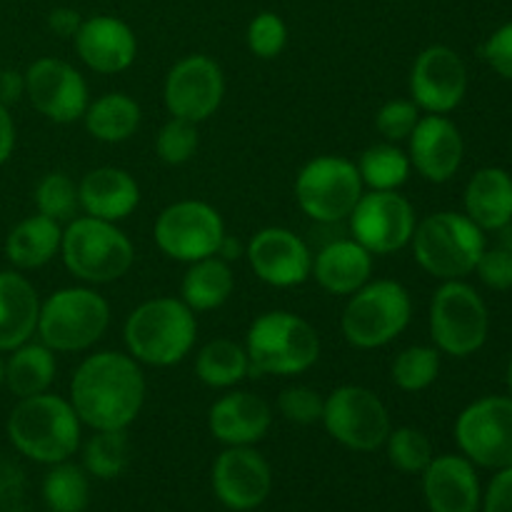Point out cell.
I'll use <instances>...</instances> for the list:
<instances>
[{
	"mask_svg": "<svg viewBox=\"0 0 512 512\" xmlns=\"http://www.w3.org/2000/svg\"><path fill=\"white\" fill-rule=\"evenodd\" d=\"M60 258L78 280L105 285L120 280L135 260V248L128 235L108 220L73 218L63 230Z\"/></svg>",
	"mask_w": 512,
	"mask_h": 512,
	"instance_id": "6",
	"label": "cell"
},
{
	"mask_svg": "<svg viewBox=\"0 0 512 512\" xmlns=\"http://www.w3.org/2000/svg\"><path fill=\"white\" fill-rule=\"evenodd\" d=\"M78 198L80 210L90 218L120 223L140 205V185L128 170L105 165L83 175L78 183Z\"/></svg>",
	"mask_w": 512,
	"mask_h": 512,
	"instance_id": "24",
	"label": "cell"
},
{
	"mask_svg": "<svg viewBox=\"0 0 512 512\" xmlns=\"http://www.w3.org/2000/svg\"><path fill=\"white\" fill-rule=\"evenodd\" d=\"M423 110L413 103V100H388L383 108L375 115V128L383 135L385 143H400V140H408L410 133L415 130L418 120L423 118Z\"/></svg>",
	"mask_w": 512,
	"mask_h": 512,
	"instance_id": "41",
	"label": "cell"
},
{
	"mask_svg": "<svg viewBox=\"0 0 512 512\" xmlns=\"http://www.w3.org/2000/svg\"><path fill=\"white\" fill-rule=\"evenodd\" d=\"M80 430L83 423L70 400L53 393L18 400L8 415V438L13 448L43 465L73 458L80 448Z\"/></svg>",
	"mask_w": 512,
	"mask_h": 512,
	"instance_id": "2",
	"label": "cell"
},
{
	"mask_svg": "<svg viewBox=\"0 0 512 512\" xmlns=\"http://www.w3.org/2000/svg\"><path fill=\"white\" fill-rule=\"evenodd\" d=\"M73 40L80 60L100 75L123 73L138 55V38L133 28L115 15L85 18Z\"/></svg>",
	"mask_w": 512,
	"mask_h": 512,
	"instance_id": "21",
	"label": "cell"
},
{
	"mask_svg": "<svg viewBox=\"0 0 512 512\" xmlns=\"http://www.w3.org/2000/svg\"><path fill=\"white\" fill-rule=\"evenodd\" d=\"M25 95V73L18 70H0V103H18Z\"/></svg>",
	"mask_w": 512,
	"mask_h": 512,
	"instance_id": "47",
	"label": "cell"
},
{
	"mask_svg": "<svg viewBox=\"0 0 512 512\" xmlns=\"http://www.w3.org/2000/svg\"><path fill=\"white\" fill-rule=\"evenodd\" d=\"M153 235L160 253L190 265L218 253L225 238V223L210 203L178 200L158 215Z\"/></svg>",
	"mask_w": 512,
	"mask_h": 512,
	"instance_id": "13",
	"label": "cell"
},
{
	"mask_svg": "<svg viewBox=\"0 0 512 512\" xmlns=\"http://www.w3.org/2000/svg\"><path fill=\"white\" fill-rule=\"evenodd\" d=\"M325 398L318 390L308 385H293L285 388L278 398V410L288 423L293 425H313L323 418Z\"/></svg>",
	"mask_w": 512,
	"mask_h": 512,
	"instance_id": "42",
	"label": "cell"
},
{
	"mask_svg": "<svg viewBox=\"0 0 512 512\" xmlns=\"http://www.w3.org/2000/svg\"><path fill=\"white\" fill-rule=\"evenodd\" d=\"M5 385V360L0 358V388Z\"/></svg>",
	"mask_w": 512,
	"mask_h": 512,
	"instance_id": "50",
	"label": "cell"
},
{
	"mask_svg": "<svg viewBox=\"0 0 512 512\" xmlns=\"http://www.w3.org/2000/svg\"><path fill=\"white\" fill-rule=\"evenodd\" d=\"M468 93L465 60L448 45H430L410 70V100L428 115H448Z\"/></svg>",
	"mask_w": 512,
	"mask_h": 512,
	"instance_id": "17",
	"label": "cell"
},
{
	"mask_svg": "<svg viewBox=\"0 0 512 512\" xmlns=\"http://www.w3.org/2000/svg\"><path fill=\"white\" fill-rule=\"evenodd\" d=\"M413 298L398 280H368L350 295L340 318L345 340L353 348L375 350L393 343L410 325Z\"/></svg>",
	"mask_w": 512,
	"mask_h": 512,
	"instance_id": "7",
	"label": "cell"
},
{
	"mask_svg": "<svg viewBox=\"0 0 512 512\" xmlns=\"http://www.w3.org/2000/svg\"><path fill=\"white\" fill-rule=\"evenodd\" d=\"M250 375H300L320 358V335L313 325L288 310H268L250 323L245 335Z\"/></svg>",
	"mask_w": 512,
	"mask_h": 512,
	"instance_id": "3",
	"label": "cell"
},
{
	"mask_svg": "<svg viewBox=\"0 0 512 512\" xmlns=\"http://www.w3.org/2000/svg\"><path fill=\"white\" fill-rule=\"evenodd\" d=\"M145 375L128 353L88 355L70 380V405L93 430H128L145 403Z\"/></svg>",
	"mask_w": 512,
	"mask_h": 512,
	"instance_id": "1",
	"label": "cell"
},
{
	"mask_svg": "<svg viewBox=\"0 0 512 512\" xmlns=\"http://www.w3.org/2000/svg\"><path fill=\"white\" fill-rule=\"evenodd\" d=\"M410 165L428 183H448L465 158V140L448 115H423L410 133Z\"/></svg>",
	"mask_w": 512,
	"mask_h": 512,
	"instance_id": "20",
	"label": "cell"
},
{
	"mask_svg": "<svg viewBox=\"0 0 512 512\" xmlns=\"http://www.w3.org/2000/svg\"><path fill=\"white\" fill-rule=\"evenodd\" d=\"M385 453H388L390 465L400 473L420 475L430 465L433 455V445H430L428 435L418 428H395L390 430L388 440H385Z\"/></svg>",
	"mask_w": 512,
	"mask_h": 512,
	"instance_id": "38",
	"label": "cell"
},
{
	"mask_svg": "<svg viewBox=\"0 0 512 512\" xmlns=\"http://www.w3.org/2000/svg\"><path fill=\"white\" fill-rule=\"evenodd\" d=\"M143 120L138 100L128 93H105L98 100L88 103L83 115L85 130L100 143H125L133 138Z\"/></svg>",
	"mask_w": 512,
	"mask_h": 512,
	"instance_id": "31",
	"label": "cell"
},
{
	"mask_svg": "<svg viewBox=\"0 0 512 512\" xmlns=\"http://www.w3.org/2000/svg\"><path fill=\"white\" fill-rule=\"evenodd\" d=\"M80 23H83L80 13L75 8H68V5H60V8L50 10L48 15V28L60 38H75Z\"/></svg>",
	"mask_w": 512,
	"mask_h": 512,
	"instance_id": "46",
	"label": "cell"
},
{
	"mask_svg": "<svg viewBox=\"0 0 512 512\" xmlns=\"http://www.w3.org/2000/svg\"><path fill=\"white\" fill-rule=\"evenodd\" d=\"M485 63L500 75V78L512 80V23L500 25L493 35L480 48Z\"/></svg>",
	"mask_w": 512,
	"mask_h": 512,
	"instance_id": "44",
	"label": "cell"
},
{
	"mask_svg": "<svg viewBox=\"0 0 512 512\" xmlns=\"http://www.w3.org/2000/svg\"><path fill=\"white\" fill-rule=\"evenodd\" d=\"M373 275V253L363 248L358 240L343 238L325 245L313 255V275L323 290L330 295H353L363 288Z\"/></svg>",
	"mask_w": 512,
	"mask_h": 512,
	"instance_id": "26",
	"label": "cell"
},
{
	"mask_svg": "<svg viewBox=\"0 0 512 512\" xmlns=\"http://www.w3.org/2000/svg\"><path fill=\"white\" fill-rule=\"evenodd\" d=\"M465 215L480 230H500L512 223V175L503 168H480L465 188Z\"/></svg>",
	"mask_w": 512,
	"mask_h": 512,
	"instance_id": "27",
	"label": "cell"
},
{
	"mask_svg": "<svg viewBox=\"0 0 512 512\" xmlns=\"http://www.w3.org/2000/svg\"><path fill=\"white\" fill-rule=\"evenodd\" d=\"M215 255H218L220 260H225V263H233V260L243 258V255H245V248H243V245L238 243V240L233 238V235H228V233H225L223 243H220L218 253H215Z\"/></svg>",
	"mask_w": 512,
	"mask_h": 512,
	"instance_id": "49",
	"label": "cell"
},
{
	"mask_svg": "<svg viewBox=\"0 0 512 512\" xmlns=\"http://www.w3.org/2000/svg\"><path fill=\"white\" fill-rule=\"evenodd\" d=\"M223 98V68L208 55H185L165 75L163 100L170 118H183L198 125L218 113Z\"/></svg>",
	"mask_w": 512,
	"mask_h": 512,
	"instance_id": "15",
	"label": "cell"
},
{
	"mask_svg": "<svg viewBox=\"0 0 512 512\" xmlns=\"http://www.w3.org/2000/svg\"><path fill=\"white\" fill-rule=\"evenodd\" d=\"M455 440L465 458L488 470L512 465V398L488 395L470 403L455 420Z\"/></svg>",
	"mask_w": 512,
	"mask_h": 512,
	"instance_id": "12",
	"label": "cell"
},
{
	"mask_svg": "<svg viewBox=\"0 0 512 512\" xmlns=\"http://www.w3.org/2000/svg\"><path fill=\"white\" fill-rule=\"evenodd\" d=\"M40 298L18 270L0 273V353L20 348L38 333Z\"/></svg>",
	"mask_w": 512,
	"mask_h": 512,
	"instance_id": "25",
	"label": "cell"
},
{
	"mask_svg": "<svg viewBox=\"0 0 512 512\" xmlns=\"http://www.w3.org/2000/svg\"><path fill=\"white\" fill-rule=\"evenodd\" d=\"M273 410L260 395L248 390H230L210 405L208 428L223 445H255L268 435Z\"/></svg>",
	"mask_w": 512,
	"mask_h": 512,
	"instance_id": "23",
	"label": "cell"
},
{
	"mask_svg": "<svg viewBox=\"0 0 512 512\" xmlns=\"http://www.w3.org/2000/svg\"><path fill=\"white\" fill-rule=\"evenodd\" d=\"M440 375V350L433 345H410L393 360L390 378L403 393L428 390Z\"/></svg>",
	"mask_w": 512,
	"mask_h": 512,
	"instance_id": "36",
	"label": "cell"
},
{
	"mask_svg": "<svg viewBox=\"0 0 512 512\" xmlns=\"http://www.w3.org/2000/svg\"><path fill=\"white\" fill-rule=\"evenodd\" d=\"M233 290L235 275L230 270V263L213 255V258L190 263L183 275V285H180V295H183L180 300L193 313H208V310H218L220 305L228 303Z\"/></svg>",
	"mask_w": 512,
	"mask_h": 512,
	"instance_id": "29",
	"label": "cell"
},
{
	"mask_svg": "<svg viewBox=\"0 0 512 512\" xmlns=\"http://www.w3.org/2000/svg\"><path fill=\"white\" fill-rule=\"evenodd\" d=\"M245 43L248 50L260 60H273L288 45V25L273 10H263L255 15L248 23V33H245Z\"/></svg>",
	"mask_w": 512,
	"mask_h": 512,
	"instance_id": "39",
	"label": "cell"
},
{
	"mask_svg": "<svg viewBox=\"0 0 512 512\" xmlns=\"http://www.w3.org/2000/svg\"><path fill=\"white\" fill-rule=\"evenodd\" d=\"M110 325L108 300L93 288H63L40 303V343L55 353H80L98 343Z\"/></svg>",
	"mask_w": 512,
	"mask_h": 512,
	"instance_id": "8",
	"label": "cell"
},
{
	"mask_svg": "<svg viewBox=\"0 0 512 512\" xmlns=\"http://www.w3.org/2000/svg\"><path fill=\"white\" fill-rule=\"evenodd\" d=\"M423 495L430 512H478L480 478L465 455H438L423 470Z\"/></svg>",
	"mask_w": 512,
	"mask_h": 512,
	"instance_id": "22",
	"label": "cell"
},
{
	"mask_svg": "<svg viewBox=\"0 0 512 512\" xmlns=\"http://www.w3.org/2000/svg\"><path fill=\"white\" fill-rule=\"evenodd\" d=\"M43 500L50 512H83L90 503V480L83 465L70 460L50 465L43 478Z\"/></svg>",
	"mask_w": 512,
	"mask_h": 512,
	"instance_id": "34",
	"label": "cell"
},
{
	"mask_svg": "<svg viewBox=\"0 0 512 512\" xmlns=\"http://www.w3.org/2000/svg\"><path fill=\"white\" fill-rule=\"evenodd\" d=\"M358 165L343 155H318L300 168L295 178V200L315 223H340L350 218L363 198Z\"/></svg>",
	"mask_w": 512,
	"mask_h": 512,
	"instance_id": "10",
	"label": "cell"
},
{
	"mask_svg": "<svg viewBox=\"0 0 512 512\" xmlns=\"http://www.w3.org/2000/svg\"><path fill=\"white\" fill-rule=\"evenodd\" d=\"M25 98L43 118L58 125L80 120L88 110V83L75 65L60 58H38L25 70Z\"/></svg>",
	"mask_w": 512,
	"mask_h": 512,
	"instance_id": "16",
	"label": "cell"
},
{
	"mask_svg": "<svg viewBox=\"0 0 512 512\" xmlns=\"http://www.w3.org/2000/svg\"><path fill=\"white\" fill-rule=\"evenodd\" d=\"M350 230L368 253L390 255L410 245L415 233V208L398 190L363 193L350 213Z\"/></svg>",
	"mask_w": 512,
	"mask_h": 512,
	"instance_id": "14",
	"label": "cell"
},
{
	"mask_svg": "<svg viewBox=\"0 0 512 512\" xmlns=\"http://www.w3.org/2000/svg\"><path fill=\"white\" fill-rule=\"evenodd\" d=\"M0 70H3V65H0Z\"/></svg>",
	"mask_w": 512,
	"mask_h": 512,
	"instance_id": "52",
	"label": "cell"
},
{
	"mask_svg": "<svg viewBox=\"0 0 512 512\" xmlns=\"http://www.w3.org/2000/svg\"><path fill=\"white\" fill-rule=\"evenodd\" d=\"M123 338L128 355H133L138 363L170 368L193 350L198 320L183 300L153 298L128 315Z\"/></svg>",
	"mask_w": 512,
	"mask_h": 512,
	"instance_id": "4",
	"label": "cell"
},
{
	"mask_svg": "<svg viewBox=\"0 0 512 512\" xmlns=\"http://www.w3.org/2000/svg\"><path fill=\"white\" fill-rule=\"evenodd\" d=\"M245 258L263 283L295 288L313 275V253L300 235L288 228H263L245 245Z\"/></svg>",
	"mask_w": 512,
	"mask_h": 512,
	"instance_id": "19",
	"label": "cell"
},
{
	"mask_svg": "<svg viewBox=\"0 0 512 512\" xmlns=\"http://www.w3.org/2000/svg\"><path fill=\"white\" fill-rule=\"evenodd\" d=\"M35 208L40 215L55 220V223H70L75 218V213L80 210V198H78V185L70 178L68 173H48L35 188Z\"/></svg>",
	"mask_w": 512,
	"mask_h": 512,
	"instance_id": "37",
	"label": "cell"
},
{
	"mask_svg": "<svg viewBox=\"0 0 512 512\" xmlns=\"http://www.w3.org/2000/svg\"><path fill=\"white\" fill-rule=\"evenodd\" d=\"M130 460V440L125 430H95L83 445L85 473L98 480H115L123 475Z\"/></svg>",
	"mask_w": 512,
	"mask_h": 512,
	"instance_id": "35",
	"label": "cell"
},
{
	"mask_svg": "<svg viewBox=\"0 0 512 512\" xmlns=\"http://www.w3.org/2000/svg\"><path fill=\"white\" fill-rule=\"evenodd\" d=\"M55 373H58L55 350H50L45 343L28 340L20 348L10 350V358L5 360V385L18 400L48 393Z\"/></svg>",
	"mask_w": 512,
	"mask_h": 512,
	"instance_id": "30",
	"label": "cell"
},
{
	"mask_svg": "<svg viewBox=\"0 0 512 512\" xmlns=\"http://www.w3.org/2000/svg\"><path fill=\"white\" fill-rule=\"evenodd\" d=\"M485 512H512V465L498 470L485 493Z\"/></svg>",
	"mask_w": 512,
	"mask_h": 512,
	"instance_id": "45",
	"label": "cell"
},
{
	"mask_svg": "<svg viewBox=\"0 0 512 512\" xmlns=\"http://www.w3.org/2000/svg\"><path fill=\"white\" fill-rule=\"evenodd\" d=\"M15 150V123L10 118L8 105L0 103V165L8 163Z\"/></svg>",
	"mask_w": 512,
	"mask_h": 512,
	"instance_id": "48",
	"label": "cell"
},
{
	"mask_svg": "<svg viewBox=\"0 0 512 512\" xmlns=\"http://www.w3.org/2000/svg\"><path fill=\"white\" fill-rule=\"evenodd\" d=\"M508 390H510V398H512V355H510V363H508Z\"/></svg>",
	"mask_w": 512,
	"mask_h": 512,
	"instance_id": "51",
	"label": "cell"
},
{
	"mask_svg": "<svg viewBox=\"0 0 512 512\" xmlns=\"http://www.w3.org/2000/svg\"><path fill=\"white\" fill-rule=\"evenodd\" d=\"M358 173L365 188L370 190H398L410 178V158L395 143H378L363 150L358 158Z\"/></svg>",
	"mask_w": 512,
	"mask_h": 512,
	"instance_id": "33",
	"label": "cell"
},
{
	"mask_svg": "<svg viewBox=\"0 0 512 512\" xmlns=\"http://www.w3.org/2000/svg\"><path fill=\"white\" fill-rule=\"evenodd\" d=\"M475 273L490 290H512V250L503 245L493 250L485 248L475 265Z\"/></svg>",
	"mask_w": 512,
	"mask_h": 512,
	"instance_id": "43",
	"label": "cell"
},
{
	"mask_svg": "<svg viewBox=\"0 0 512 512\" xmlns=\"http://www.w3.org/2000/svg\"><path fill=\"white\" fill-rule=\"evenodd\" d=\"M490 333L488 305L465 280H443L430 300V335L440 353L470 358Z\"/></svg>",
	"mask_w": 512,
	"mask_h": 512,
	"instance_id": "9",
	"label": "cell"
},
{
	"mask_svg": "<svg viewBox=\"0 0 512 512\" xmlns=\"http://www.w3.org/2000/svg\"><path fill=\"white\" fill-rule=\"evenodd\" d=\"M63 228L45 215L20 220L5 238V255L15 270H35L48 265L60 253Z\"/></svg>",
	"mask_w": 512,
	"mask_h": 512,
	"instance_id": "28",
	"label": "cell"
},
{
	"mask_svg": "<svg viewBox=\"0 0 512 512\" xmlns=\"http://www.w3.org/2000/svg\"><path fill=\"white\" fill-rule=\"evenodd\" d=\"M413 253L420 268L438 280H463L485 253V233L465 213L443 210L415 225Z\"/></svg>",
	"mask_w": 512,
	"mask_h": 512,
	"instance_id": "5",
	"label": "cell"
},
{
	"mask_svg": "<svg viewBox=\"0 0 512 512\" xmlns=\"http://www.w3.org/2000/svg\"><path fill=\"white\" fill-rule=\"evenodd\" d=\"M213 493L228 510L260 508L273 490L270 463L253 445H230L213 463Z\"/></svg>",
	"mask_w": 512,
	"mask_h": 512,
	"instance_id": "18",
	"label": "cell"
},
{
	"mask_svg": "<svg viewBox=\"0 0 512 512\" xmlns=\"http://www.w3.org/2000/svg\"><path fill=\"white\" fill-rule=\"evenodd\" d=\"M330 438L355 453L383 448L390 430V413L383 400L363 385H340L325 398L323 418Z\"/></svg>",
	"mask_w": 512,
	"mask_h": 512,
	"instance_id": "11",
	"label": "cell"
},
{
	"mask_svg": "<svg viewBox=\"0 0 512 512\" xmlns=\"http://www.w3.org/2000/svg\"><path fill=\"white\" fill-rule=\"evenodd\" d=\"M198 125L183 118H170L155 138V153L168 165H185L198 150Z\"/></svg>",
	"mask_w": 512,
	"mask_h": 512,
	"instance_id": "40",
	"label": "cell"
},
{
	"mask_svg": "<svg viewBox=\"0 0 512 512\" xmlns=\"http://www.w3.org/2000/svg\"><path fill=\"white\" fill-rule=\"evenodd\" d=\"M195 375L208 388H235L240 380L250 375L245 345L228 338L210 340L208 345L200 348L198 358H195Z\"/></svg>",
	"mask_w": 512,
	"mask_h": 512,
	"instance_id": "32",
	"label": "cell"
}]
</instances>
